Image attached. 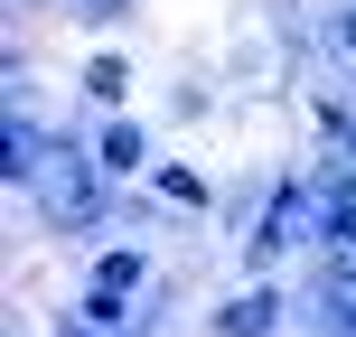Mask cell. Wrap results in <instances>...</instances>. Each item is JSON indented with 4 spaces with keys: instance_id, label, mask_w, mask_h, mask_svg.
Masks as SVG:
<instances>
[{
    "instance_id": "8992f818",
    "label": "cell",
    "mask_w": 356,
    "mask_h": 337,
    "mask_svg": "<svg viewBox=\"0 0 356 337\" xmlns=\"http://www.w3.org/2000/svg\"><path fill=\"white\" fill-rule=\"evenodd\" d=\"M338 47H347V56H356V19H338Z\"/></svg>"
},
{
    "instance_id": "3957f363",
    "label": "cell",
    "mask_w": 356,
    "mask_h": 337,
    "mask_svg": "<svg viewBox=\"0 0 356 337\" xmlns=\"http://www.w3.org/2000/svg\"><path fill=\"white\" fill-rule=\"evenodd\" d=\"M216 328H225V337H263V328H272V290H253V300H234V309H225Z\"/></svg>"
},
{
    "instance_id": "7a4b0ae2",
    "label": "cell",
    "mask_w": 356,
    "mask_h": 337,
    "mask_svg": "<svg viewBox=\"0 0 356 337\" xmlns=\"http://www.w3.org/2000/svg\"><path fill=\"white\" fill-rule=\"evenodd\" d=\"M131 272H141V263H131V253H113V263L94 272V328H113V309H122V290H131Z\"/></svg>"
},
{
    "instance_id": "6da1fadb",
    "label": "cell",
    "mask_w": 356,
    "mask_h": 337,
    "mask_svg": "<svg viewBox=\"0 0 356 337\" xmlns=\"http://www.w3.org/2000/svg\"><path fill=\"white\" fill-rule=\"evenodd\" d=\"M29 188H38V206H47L56 225H94V215H104V178L75 160V150H47Z\"/></svg>"
},
{
    "instance_id": "277c9868",
    "label": "cell",
    "mask_w": 356,
    "mask_h": 337,
    "mask_svg": "<svg viewBox=\"0 0 356 337\" xmlns=\"http://www.w3.org/2000/svg\"><path fill=\"white\" fill-rule=\"evenodd\" d=\"M328 244L356 253V178H338V197H328Z\"/></svg>"
},
{
    "instance_id": "5b68a950",
    "label": "cell",
    "mask_w": 356,
    "mask_h": 337,
    "mask_svg": "<svg viewBox=\"0 0 356 337\" xmlns=\"http://www.w3.org/2000/svg\"><path fill=\"white\" fill-rule=\"evenodd\" d=\"M328 309H338V319L356 328V272H328Z\"/></svg>"
}]
</instances>
